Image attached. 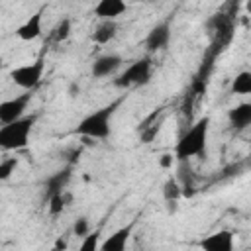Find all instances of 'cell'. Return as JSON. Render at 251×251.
<instances>
[{"instance_id":"obj_4","label":"cell","mask_w":251,"mask_h":251,"mask_svg":"<svg viewBox=\"0 0 251 251\" xmlns=\"http://www.w3.org/2000/svg\"><path fill=\"white\" fill-rule=\"evenodd\" d=\"M149 78H151V59L141 57V59L133 61L131 65H127L114 78V84L118 88H129V86H137V84H147Z\"/></svg>"},{"instance_id":"obj_11","label":"cell","mask_w":251,"mask_h":251,"mask_svg":"<svg viewBox=\"0 0 251 251\" xmlns=\"http://www.w3.org/2000/svg\"><path fill=\"white\" fill-rule=\"evenodd\" d=\"M120 67H122V57H120V55H114V53H108V55L98 57V59L92 63L90 73H92V76H96V78H104V76L114 75Z\"/></svg>"},{"instance_id":"obj_22","label":"cell","mask_w":251,"mask_h":251,"mask_svg":"<svg viewBox=\"0 0 251 251\" xmlns=\"http://www.w3.org/2000/svg\"><path fill=\"white\" fill-rule=\"evenodd\" d=\"M73 233L78 235V237L88 235V233H90V224H88V220H86V218H78V220L75 222V226H73Z\"/></svg>"},{"instance_id":"obj_8","label":"cell","mask_w":251,"mask_h":251,"mask_svg":"<svg viewBox=\"0 0 251 251\" xmlns=\"http://www.w3.org/2000/svg\"><path fill=\"white\" fill-rule=\"evenodd\" d=\"M131 229H133V224H127V226L118 227L116 231H112L106 239L100 241V251H126Z\"/></svg>"},{"instance_id":"obj_1","label":"cell","mask_w":251,"mask_h":251,"mask_svg":"<svg viewBox=\"0 0 251 251\" xmlns=\"http://www.w3.org/2000/svg\"><path fill=\"white\" fill-rule=\"evenodd\" d=\"M208 133H210V118L204 116L198 122H194L176 141L175 145V161H188L190 157L204 155L206 143H208Z\"/></svg>"},{"instance_id":"obj_13","label":"cell","mask_w":251,"mask_h":251,"mask_svg":"<svg viewBox=\"0 0 251 251\" xmlns=\"http://www.w3.org/2000/svg\"><path fill=\"white\" fill-rule=\"evenodd\" d=\"M227 120L235 129H245L251 126V104L249 102H241L237 106H233L227 112Z\"/></svg>"},{"instance_id":"obj_21","label":"cell","mask_w":251,"mask_h":251,"mask_svg":"<svg viewBox=\"0 0 251 251\" xmlns=\"http://www.w3.org/2000/svg\"><path fill=\"white\" fill-rule=\"evenodd\" d=\"M69 33H71V20L69 18H63L57 24V27H55V39L57 41H63V39L69 37Z\"/></svg>"},{"instance_id":"obj_20","label":"cell","mask_w":251,"mask_h":251,"mask_svg":"<svg viewBox=\"0 0 251 251\" xmlns=\"http://www.w3.org/2000/svg\"><path fill=\"white\" fill-rule=\"evenodd\" d=\"M16 167H18V159H16V157H10V159L0 161V180L10 178L12 173L16 171Z\"/></svg>"},{"instance_id":"obj_3","label":"cell","mask_w":251,"mask_h":251,"mask_svg":"<svg viewBox=\"0 0 251 251\" xmlns=\"http://www.w3.org/2000/svg\"><path fill=\"white\" fill-rule=\"evenodd\" d=\"M33 124H35V116H24L12 124L0 126V149L14 151V149L25 147L29 141Z\"/></svg>"},{"instance_id":"obj_14","label":"cell","mask_w":251,"mask_h":251,"mask_svg":"<svg viewBox=\"0 0 251 251\" xmlns=\"http://www.w3.org/2000/svg\"><path fill=\"white\" fill-rule=\"evenodd\" d=\"M116 33H118V24L112 20H102L96 25V29L92 31V41L98 45H104V43L112 41L116 37Z\"/></svg>"},{"instance_id":"obj_17","label":"cell","mask_w":251,"mask_h":251,"mask_svg":"<svg viewBox=\"0 0 251 251\" xmlns=\"http://www.w3.org/2000/svg\"><path fill=\"white\" fill-rule=\"evenodd\" d=\"M180 194H182V188H180V184L176 182V178H173V176L167 178L165 184H163V198H165V202L173 204V202L178 200Z\"/></svg>"},{"instance_id":"obj_6","label":"cell","mask_w":251,"mask_h":251,"mask_svg":"<svg viewBox=\"0 0 251 251\" xmlns=\"http://www.w3.org/2000/svg\"><path fill=\"white\" fill-rule=\"evenodd\" d=\"M29 100H31V94L24 92V94H18V96H14L10 100L0 102V124L6 126V124H12V122L24 118Z\"/></svg>"},{"instance_id":"obj_16","label":"cell","mask_w":251,"mask_h":251,"mask_svg":"<svg viewBox=\"0 0 251 251\" xmlns=\"http://www.w3.org/2000/svg\"><path fill=\"white\" fill-rule=\"evenodd\" d=\"M69 176H71L69 169L55 173V175H53V176L47 180V190H49V196H51V194H57V192H63V186L67 184Z\"/></svg>"},{"instance_id":"obj_2","label":"cell","mask_w":251,"mask_h":251,"mask_svg":"<svg viewBox=\"0 0 251 251\" xmlns=\"http://www.w3.org/2000/svg\"><path fill=\"white\" fill-rule=\"evenodd\" d=\"M120 102H112L108 106H102L94 112H90L88 116H84L78 126H76V133L82 135V137H90V139H106L110 135V129H112V118H114V112L118 108Z\"/></svg>"},{"instance_id":"obj_7","label":"cell","mask_w":251,"mask_h":251,"mask_svg":"<svg viewBox=\"0 0 251 251\" xmlns=\"http://www.w3.org/2000/svg\"><path fill=\"white\" fill-rule=\"evenodd\" d=\"M202 251H233V233L229 229H218L200 241Z\"/></svg>"},{"instance_id":"obj_19","label":"cell","mask_w":251,"mask_h":251,"mask_svg":"<svg viewBox=\"0 0 251 251\" xmlns=\"http://www.w3.org/2000/svg\"><path fill=\"white\" fill-rule=\"evenodd\" d=\"M47 208H49V212H51L53 216H59V214L63 212V208H65V194H63V192L51 194V196L47 198Z\"/></svg>"},{"instance_id":"obj_12","label":"cell","mask_w":251,"mask_h":251,"mask_svg":"<svg viewBox=\"0 0 251 251\" xmlns=\"http://www.w3.org/2000/svg\"><path fill=\"white\" fill-rule=\"evenodd\" d=\"M126 10H127V4L122 0H100L94 6V14L100 20H112V22H116V18L122 16Z\"/></svg>"},{"instance_id":"obj_23","label":"cell","mask_w":251,"mask_h":251,"mask_svg":"<svg viewBox=\"0 0 251 251\" xmlns=\"http://www.w3.org/2000/svg\"><path fill=\"white\" fill-rule=\"evenodd\" d=\"M173 161H175V157H173L171 153H165V155H161L159 165H161L163 169H169V167H173Z\"/></svg>"},{"instance_id":"obj_10","label":"cell","mask_w":251,"mask_h":251,"mask_svg":"<svg viewBox=\"0 0 251 251\" xmlns=\"http://www.w3.org/2000/svg\"><path fill=\"white\" fill-rule=\"evenodd\" d=\"M43 31V10L31 14L18 29H16V35L22 39V41H31V39H37Z\"/></svg>"},{"instance_id":"obj_18","label":"cell","mask_w":251,"mask_h":251,"mask_svg":"<svg viewBox=\"0 0 251 251\" xmlns=\"http://www.w3.org/2000/svg\"><path fill=\"white\" fill-rule=\"evenodd\" d=\"M78 251H100V229L90 231L88 235L82 237Z\"/></svg>"},{"instance_id":"obj_9","label":"cell","mask_w":251,"mask_h":251,"mask_svg":"<svg viewBox=\"0 0 251 251\" xmlns=\"http://www.w3.org/2000/svg\"><path fill=\"white\" fill-rule=\"evenodd\" d=\"M169 39H171V24H169V22H161V24L153 25L151 31L147 33V37H145V47H147V51L153 53V51L163 49V47L169 43Z\"/></svg>"},{"instance_id":"obj_5","label":"cell","mask_w":251,"mask_h":251,"mask_svg":"<svg viewBox=\"0 0 251 251\" xmlns=\"http://www.w3.org/2000/svg\"><path fill=\"white\" fill-rule=\"evenodd\" d=\"M41 76H43V61L41 59L27 63V65H20V67L10 71L12 82L24 90H31L33 86H37Z\"/></svg>"},{"instance_id":"obj_15","label":"cell","mask_w":251,"mask_h":251,"mask_svg":"<svg viewBox=\"0 0 251 251\" xmlns=\"http://www.w3.org/2000/svg\"><path fill=\"white\" fill-rule=\"evenodd\" d=\"M231 90L235 94H251V73L241 71L239 75H235V78L231 82Z\"/></svg>"}]
</instances>
